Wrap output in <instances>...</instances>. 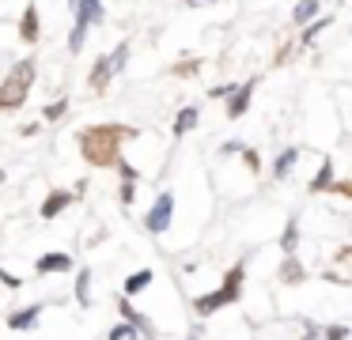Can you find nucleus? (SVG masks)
I'll use <instances>...</instances> for the list:
<instances>
[{
  "label": "nucleus",
  "instance_id": "14",
  "mask_svg": "<svg viewBox=\"0 0 352 340\" xmlns=\"http://www.w3.org/2000/svg\"><path fill=\"white\" fill-rule=\"evenodd\" d=\"M296 163H299V148H284L280 155H276V163H273V178L284 181L292 170H296Z\"/></svg>",
  "mask_w": 352,
  "mask_h": 340
},
{
  "label": "nucleus",
  "instance_id": "6",
  "mask_svg": "<svg viewBox=\"0 0 352 340\" xmlns=\"http://www.w3.org/2000/svg\"><path fill=\"white\" fill-rule=\"evenodd\" d=\"M170 216H175V193H160L152 204V212L144 216V227L148 234H163L170 227Z\"/></svg>",
  "mask_w": 352,
  "mask_h": 340
},
{
  "label": "nucleus",
  "instance_id": "11",
  "mask_svg": "<svg viewBox=\"0 0 352 340\" xmlns=\"http://www.w3.org/2000/svg\"><path fill=\"white\" fill-rule=\"evenodd\" d=\"M34 269H38L42 276H50V272H69L72 269V257L69 253H42L38 261H34Z\"/></svg>",
  "mask_w": 352,
  "mask_h": 340
},
{
  "label": "nucleus",
  "instance_id": "26",
  "mask_svg": "<svg viewBox=\"0 0 352 340\" xmlns=\"http://www.w3.org/2000/svg\"><path fill=\"white\" fill-rule=\"evenodd\" d=\"M137 201V185H133V178L122 181V204H133Z\"/></svg>",
  "mask_w": 352,
  "mask_h": 340
},
{
  "label": "nucleus",
  "instance_id": "22",
  "mask_svg": "<svg viewBox=\"0 0 352 340\" xmlns=\"http://www.w3.org/2000/svg\"><path fill=\"white\" fill-rule=\"evenodd\" d=\"M329 23H333V15H322L318 23H311V27H307V34H303V45H314V38H318L322 30L329 27Z\"/></svg>",
  "mask_w": 352,
  "mask_h": 340
},
{
  "label": "nucleus",
  "instance_id": "15",
  "mask_svg": "<svg viewBox=\"0 0 352 340\" xmlns=\"http://www.w3.org/2000/svg\"><path fill=\"white\" fill-rule=\"evenodd\" d=\"M197 121H201V110H197V106H186V110H178L170 133H175V136H186V133H193V125H197Z\"/></svg>",
  "mask_w": 352,
  "mask_h": 340
},
{
  "label": "nucleus",
  "instance_id": "28",
  "mask_svg": "<svg viewBox=\"0 0 352 340\" xmlns=\"http://www.w3.org/2000/svg\"><path fill=\"white\" fill-rule=\"evenodd\" d=\"M329 193H337V196H352V181H333V185H329Z\"/></svg>",
  "mask_w": 352,
  "mask_h": 340
},
{
  "label": "nucleus",
  "instance_id": "1",
  "mask_svg": "<svg viewBox=\"0 0 352 340\" xmlns=\"http://www.w3.org/2000/svg\"><path fill=\"white\" fill-rule=\"evenodd\" d=\"M137 128L122 125V121H110V125H91L80 133V155L91 166H118L122 163V144L133 140Z\"/></svg>",
  "mask_w": 352,
  "mask_h": 340
},
{
  "label": "nucleus",
  "instance_id": "24",
  "mask_svg": "<svg viewBox=\"0 0 352 340\" xmlns=\"http://www.w3.org/2000/svg\"><path fill=\"white\" fill-rule=\"evenodd\" d=\"M322 340H349V329L344 325H326V329H318Z\"/></svg>",
  "mask_w": 352,
  "mask_h": 340
},
{
  "label": "nucleus",
  "instance_id": "19",
  "mask_svg": "<svg viewBox=\"0 0 352 340\" xmlns=\"http://www.w3.org/2000/svg\"><path fill=\"white\" fill-rule=\"evenodd\" d=\"M87 284H91V269H80V280H76V299H80V306H91V291H87Z\"/></svg>",
  "mask_w": 352,
  "mask_h": 340
},
{
  "label": "nucleus",
  "instance_id": "2",
  "mask_svg": "<svg viewBox=\"0 0 352 340\" xmlns=\"http://www.w3.org/2000/svg\"><path fill=\"white\" fill-rule=\"evenodd\" d=\"M243 284H246V261H235V264H231V272L220 280V287H216V291L197 295V299H193V314H197V317H208V314H216V310L239 302Z\"/></svg>",
  "mask_w": 352,
  "mask_h": 340
},
{
  "label": "nucleus",
  "instance_id": "25",
  "mask_svg": "<svg viewBox=\"0 0 352 340\" xmlns=\"http://www.w3.org/2000/svg\"><path fill=\"white\" fill-rule=\"evenodd\" d=\"M197 68H201V60H178V65L170 68V72H175V76H182V80H190V76L197 72Z\"/></svg>",
  "mask_w": 352,
  "mask_h": 340
},
{
  "label": "nucleus",
  "instance_id": "3",
  "mask_svg": "<svg viewBox=\"0 0 352 340\" xmlns=\"http://www.w3.org/2000/svg\"><path fill=\"white\" fill-rule=\"evenodd\" d=\"M34 87V60H19L0 83V110H19Z\"/></svg>",
  "mask_w": 352,
  "mask_h": 340
},
{
  "label": "nucleus",
  "instance_id": "7",
  "mask_svg": "<svg viewBox=\"0 0 352 340\" xmlns=\"http://www.w3.org/2000/svg\"><path fill=\"white\" fill-rule=\"evenodd\" d=\"M80 193H84V181H80V189H54V193L42 201V208H38V216L42 219H54V216H61L65 208H69L72 201H80Z\"/></svg>",
  "mask_w": 352,
  "mask_h": 340
},
{
  "label": "nucleus",
  "instance_id": "5",
  "mask_svg": "<svg viewBox=\"0 0 352 340\" xmlns=\"http://www.w3.org/2000/svg\"><path fill=\"white\" fill-rule=\"evenodd\" d=\"M125 57H129V42H118L114 53H102V57L95 60V68H91V91H107L110 80L125 68Z\"/></svg>",
  "mask_w": 352,
  "mask_h": 340
},
{
  "label": "nucleus",
  "instance_id": "32",
  "mask_svg": "<svg viewBox=\"0 0 352 340\" xmlns=\"http://www.w3.org/2000/svg\"><path fill=\"white\" fill-rule=\"evenodd\" d=\"M69 4H76V0H69Z\"/></svg>",
  "mask_w": 352,
  "mask_h": 340
},
{
  "label": "nucleus",
  "instance_id": "4",
  "mask_svg": "<svg viewBox=\"0 0 352 340\" xmlns=\"http://www.w3.org/2000/svg\"><path fill=\"white\" fill-rule=\"evenodd\" d=\"M72 15H76V23H72V34H69V53H80L84 49V38H87V27L102 23L107 12H102V0H76Z\"/></svg>",
  "mask_w": 352,
  "mask_h": 340
},
{
  "label": "nucleus",
  "instance_id": "29",
  "mask_svg": "<svg viewBox=\"0 0 352 340\" xmlns=\"http://www.w3.org/2000/svg\"><path fill=\"white\" fill-rule=\"evenodd\" d=\"M0 280H4V287H23V280L12 276V272H4V269H0Z\"/></svg>",
  "mask_w": 352,
  "mask_h": 340
},
{
  "label": "nucleus",
  "instance_id": "16",
  "mask_svg": "<svg viewBox=\"0 0 352 340\" xmlns=\"http://www.w3.org/2000/svg\"><path fill=\"white\" fill-rule=\"evenodd\" d=\"M329 185H333V159H322V166L311 178V189H307V193H329Z\"/></svg>",
  "mask_w": 352,
  "mask_h": 340
},
{
  "label": "nucleus",
  "instance_id": "18",
  "mask_svg": "<svg viewBox=\"0 0 352 340\" xmlns=\"http://www.w3.org/2000/svg\"><path fill=\"white\" fill-rule=\"evenodd\" d=\"M318 0H299L296 8H292V23H311L314 15H318Z\"/></svg>",
  "mask_w": 352,
  "mask_h": 340
},
{
  "label": "nucleus",
  "instance_id": "21",
  "mask_svg": "<svg viewBox=\"0 0 352 340\" xmlns=\"http://www.w3.org/2000/svg\"><path fill=\"white\" fill-rule=\"evenodd\" d=\"M107 340H140V329H133L129 321H125V325H114V329L107 332Z\"/></svg>",
  "mask_w": 352,
  "mask_h": 340
},
{
  "label": "nucleus",
  "instance_id": "8",
  "mask_svg": "<svg viewBox=\"0 0 352 340\" xmlns=\"http://www.w3.org/2000/svg\"><path fill=\"white\" fill-rule=\"evenodd\" d=\"M254 87H258V80H246V83H239V87L228 95V98H231V102H228V117H231V121H239L246 110H250V95H254Z\"/></svg>",
  "mask_w": 352,
  "mask_h": 340
},
{
  "label": "nucleus",
  "instance_id": "12",
  "mask_svg": "<svg viewBox=\"0 0 352 340\" xmlns=\"http://www.w3.org/2000/svg\"><path fill=\"white\" fill-rule=\"evenodd\" d=\"M303 280H307V272H303V264H299V257H296V253H288V257H284V264H280V284L299 287Z\"/></svg>",
  "mask_w": 352,
  "mask_h": 340
},
{
  "label": "nucleus",
  "instance_id": "20",
  "mask_svg": "<svg viewBox=\"0 0 352 340\" xmlns=\"http://www.w3.org/2000/svg\"><path fill=\"white\" fill-rule=\"evenodd\" d=\"M122 314H125V321H129V325H133V329H144V332H148V329H152V325H148V317H140V314H137V310H133V306H129V299H125V295H122Z\"/></svg>",
  "mask_w": 352,
  "mask_h": 340
},
{
  "label": "nucleus",
  "instance_id": "9",
  "mask_svg": "<svg viewBox=\"0 0 352 340\" xmlns=\"http://www.w3.org/2000/svg\"><path fill=\"white\" fill-rule=\"evenodd\" d=\"M38 34H42V27H38V8L27 4V8H23V19H19V38L34 45V42H38Z\"/></svg>",
  "mask_w": 352,
  "mask_h": 340
},
{
  "label": "nucleus",
  "instance_id": "27",
  "mask_svg": "<svg viewBox=\"0 0 352 340\" xmlns=\"http://www.w3.org/2000/svg\"><path fill=\"white\" fill-rule=\"evenodd\" d=\"M243 159H246V166H250L254 174L261 170V163H258V151H250V148H243Z\"/></svg>",
  "mask_w": 352,
  "mask_h": 340
},
{
  "label": "nucleus",
  "instance_id": "31",
  "mask_svg": "<svg viewBox=\"0 0 352 340\" xmlns=\"http://www.w3.org/2000/svg\"><path fill=\"white\" fill-rule=\"evenodd\" d=\"M190 8H201V4H216V0H186Z\"/></svg>",
  "mask_w": 352,
  "mask_h": 340
},
{
  "label": "nucleus",
  "instance_id": "10",
  "mask_svg": "<svg viewBox=\"0 0 352 340\" xmlns=\"http://www.w3.org/2000/svg\"><path fill=\"white\" fill-rule=\"evenodd\" d=\"M38 314H42V306H23V310H12V314H8V329H16V332L34 329V325H38Z\"/></svg>",
  "mask_w": 352,
  "mask_h": 340
},
{
  "label": "nucleus",
  "instance_id": "13",
  "mask_svg": "<svg viewBox=\"0 0 352 340\" xmlns=\"http://www.w3.org/2000/svg\"><path fill=\"white\" fill-rule=\"evenodd\" d=\"M152 280H155V272H152V269L129 272V276H125V287H122V295H125V299H133V295H140L148 284H152Z\"/></svg>",
  "mask_w": 352,
  "mask_h": 340
},
{
  "label": "nucleus",
  "instance_id": "17",
  "mask_svg": "<svg viewBox=\"0 0 352 340\" xmlns=\"http://www.w3.org/2000/svg\"><path fill=\"white\" fill-rule=\"evenodd\" d=\"M296 246H299V219L292 216L288 223H284V234H280V249H284V257L296 253Z\"/></svg>",
  "mask_w": 352,
  "mask_h": 340
},
{
  "label": "nucleus",
  "instance_id": "23",
  "mask_svg": "<svg viewBox=\"0 0 352 340\" xmlns=\"http://www.w3.org/2000/svg\"><path fill=\"white\" fill-rule=\"evenodd\" d=\"M65 113H69V98H57L54 106H46V110H42V117H46V121H57V117H65Z\"/></svg>",
  "mask_w": 352,
  "mask_h": 340
},
{
  "label": "nucleus",
  "instance_id": "30",
  "mask_svg": "<svg viewBox=\"0 0 352 340\" xmlns=\"http://www.w3.org/2000/svg\"><path fill=\"white\" fill-rule=\"evenodd\" d=\"M303 340H322V337H318V325H311V332H307Z\"/></svg>",
  "mask_w": 352,
  "mask_h": 340
}]
</instances>
